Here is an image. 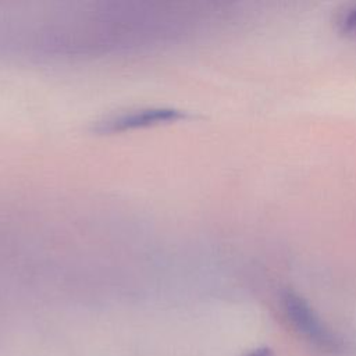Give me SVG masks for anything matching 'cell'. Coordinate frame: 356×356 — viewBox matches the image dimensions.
I'll list each match as a JSON object with an SVG mask.
<instances>
[{
  "instance_id": "obj_3",
  "label": "cell",
  "mask_w": 356,
  "mask_h": 356,
  "mask_svg": "<svg viewBox=\"0 0 356 356\" xmlns=\"http://www.w3.org/2000/svg\"><path fill=\"white\" fill-rule=\"evenodd\" d=\"M243 356H275L273 349L268 348V346H261V348H257V349H253L250 352H248L246 355Z\"/></svg>"
},
{
  "instance_id": "obj_1",
  "label": "cell",
  "mask_w": 356,
  "mask_h": 356,
  "mask_svg": "<svg viewBox=\"0 0 356 356\" xmlns=\"http://www.w3.org/2000/svg\"><path fill=\"white\" fill-rule=\"evenodd\" d=\"M282 309L292 327L314 345L324 349H334L337 339L310 303L299 293L286 291L282 295Z\"/></svg>"
},
{
  "instance_id": "obj_2",
  "label": "cell",
  "mask_w": 356,
  "mask_h": 356,
  "mask_svg": "<svg viewBox=\"0 0 356 356\" xmlns=\"http://www.w3.org/2000/svg\"><path fill=\"white\" fill-rule=\"evenodd\" d=\"M339 32L346 36L356 39V6L348 8L338 19Z\"/></svg>"
}]
</instances>
